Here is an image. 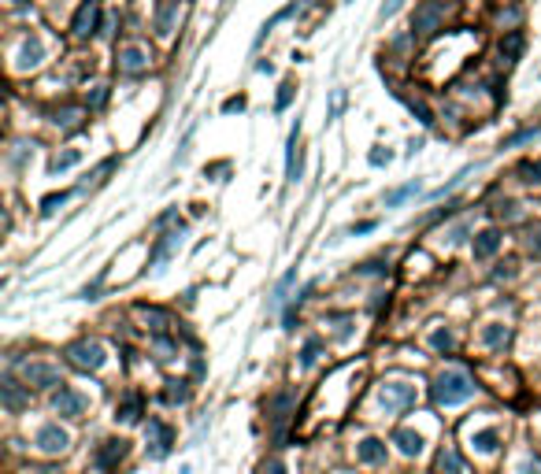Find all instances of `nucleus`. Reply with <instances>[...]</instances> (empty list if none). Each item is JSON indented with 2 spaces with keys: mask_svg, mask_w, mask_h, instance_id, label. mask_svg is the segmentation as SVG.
Wrapping results in <instances>:
<instances>
[{
  "mask_svg": "<svg viewBox=\"0 0 541 474\" xmlns=\"http://www.w3.org/2000/svg\"><path fill=\"white\" fill-rule=\"evenodd\" d=\"M400 8H404V0H386V4L378 8V19H389V15H397Z\"/></svg>",
  "mask_w": 541,
  "mask_h": 474,
  "instance_id": "nucleus-37",
  "label": "nucleus"
},
{
  "mask_svg": "<svg viewBox=\"0 0 541 474\" xmlns=\"http://www.w3.org/2000/svg\"><path fill=\"white\" fill-rule=\"evenodd\" d=\"M471 393H474V385L467 378V371H460V367L441 371L434 378V404H441V407H452V404L467 401Z\"/></svg>",
  "mask_w": 541,
  "mask_h": 474,
  "instance_id": "nucleus-1",
  "label": "nucleus"
},
{
  "mask_svg": "<svg viewBox=\"0 0 541 474\" xmlns=\"http://www.w3.org/2000/svg\"><path fill=\"white\" fill-rule=\"evenodd\" d=\"M415 193H419V178L404 182V186H397V189H389L386 193V208H397V204H404L408 197H415Z\"/></svg>",
  "mask_w": 541,
  "mask_h": 474,
  "instance_id": "nucleus-22",
  "label": "nucleus"
},
{
  "mask_svg": "<svg viewBox=\"0 0 541 474\" xmlns=\"http://www.w3.org/2000/svg\"><path fill=\"white\" fill-rule=\"evenodd\" d=\"M378 404H382L386 412H404V407L415 404V385H408V382H382V389H378Z\"/></svg>",
  "mask_w": 541,
  "mask_h": 474,
  "instance_id": "nucleus-3",
  "label": "nucleus"
},
{
  "mask_svg": "<svg viewBox=\"0 0 541 474\" xmlns=\"http://www.w3.org/2000/svg\"><path fill=\"white\" fill-rule=\"evenodd\" d=\"M52 123H56L60 130H67V134L82 130V107H60V112L52 115Z\"/></svg>",
  "mask_w": 541,
  "mask_h": 474,
  "instance_id": "nucleus-19",
  "label": "nucleus"
},
{
  "mask_svg": "<svg viewBox=\"0 0 541 474\" xmlns=\"http://www.w3.org/2000/svg\"><path fill=\"white\" fill-rule=\"evenodd\" d=\"M0 393H4V407L8 412H19V407L26 404V396H23V389L12 382V378H4V385H0Z\"/></svg>",
  "mask_w": 541,
  "mask_h": 474,
  "instance_id": "nucleus-25",
  "label": "nucleus"
},
{
  "mask_svg": "<svg viewBox=\"0 0 541 474\" xmlns=\"http://www.w3.org/2000/svg\"><path fill=\"white\" fill-rule=\"evenodd\" d=\"M293 93H297V85H293V82H282V89H278V100H275V112H286V107L293 104Z\"/></svg>",
  "mask_w": 541,
  "mask_h": 474,
  "instance_id": "nucleus-34",
  "label": "nucleus"
},
{
  "mask_svg": "<svg viewBox=\"0 0 541 474\" xmlns=\"http://www.w3.org/2000/svg\"><path fill=\"white\" fill-rule=\"evenodd\" d=\"M78 159H82V152H78V148H67V152H60L56 159H52V164H49V170H52V175H63V170H71L74 164H78Z\"/></svg>",
  "mask_w": 541,
  "mask_h": 474,
  "instance_id": "nucleus-27",
  "label": "nucleus"
},
{
  "mask_svg": "<svg viewBox=\"0 0 541 474\" xmlns=\"http://www.w3.org/2000/svg\"><path fill=\"white\" fill-rule=\"evenodd\" d=\"M441 19H445V4H438V0H423V4L415 8V19H412V30L415 34H434L441 26Z\"/></svg>",
  "mask_w": 541,
  "mask_h": 474,
  "instance_id": "nucleus-5",
  "label": "nucleus"
},
{
  "mask_svg": "<svg viewBox=\"0 0 541 474\" xmlns=\"http://www.w3.org/2000/svg\"><path fill=\"white\" fill-rule=\"evenodd\" d=\"M41 60H45V45H41V37H26L23 45H19L15 67L19 71H34V67H41Z\"/></svg>",
  "mask_w": 541,
  "mask_h": 474,
  "instance_id": "nucleus-10",
  "label": "nucleus"
},
{
  "mask_svg": "<svg viewBox=\"0 0 541 474\" xmlns=\"http://www.w3.org/2000/svg\"><path fill=\"white\" fill-rule=\"evenodd\" d=\"M175 219H178V211H175V208H167L164 215H156V222H153V226H167V222H175Z\"/></svg>",
  "mask_w": 541,
  "mask_h": 474,
  "instance_id": "nucleus-39",
  "label": "nucleus"
},
{
  "mask_svg": "<svg viewBox=\"0 0 541 474\" xmlns=\"http://www.w3.org/2000/svg\"><path fill=\"white\" fill-rule=\"evenodd\" d=\"M463 234H467V226H456V230H449L445 237H449V245H460V241H463Z\"/></svg>",
  "mask_w": 541,
  "mask_h": 474,
  "instance_id": "nucleus-41",
  "label": "nucleus"
},
{
  "mask_svg": "<svg viewBox=\"0 0 541 474\" xmlns=\"http://www.w3.org/2000/svg\"><path fill=\"white\" fill-rule=\"evenodd\" d=\"M164 396H167V404H186L189 401V382L186 378H167Z\"/></svg>",
  "mask_w": 541,
  "mask_h": 474,
  "instance_id": "nucleus-24",
  "label": "nucleus"
},
{
  "mask_svg": "<svg viewBox=\"0 0 541 474\" xmlns=\"http://www.w3.org/2000/svg\"><path fill=\"white\" fill-rule=\"evenodd\" d=\"M393 445L404 452V456H419V452H423V437H419L415 430H404V426H400L397 434H393Z\"/></svg>",
  "mask_w": 541,
  "mask_h": 474,
  "instance_id": "nucleus-17",
  "label": "nucleus"
},
{
  "mask_svg": "<svg viewBox=\"0 0 541 474\" xmlns=\"http://www.w3.org/2000/svg\"><path fill=\"white\" fill-rule=\"evenodd\" d=\"M148 67V56H145V49H137V45H126L123 52H119V71L123 74H137V71H145Z\"/></svg>",
  "mask_w": 541,
  "mask_h": 474,
  "instance_id": "nucleus-14",
  "label": "nucleus"
},
{
  "mask_svg": "<svg viewBox=\"0 0 541 474\" xmlns=\"http://www.w3.org/2000/svg\"><path fill=\"white\" fill-rule=\"evenodd\" d=\"M297 137H300V123L289 130V141H286V182L300 178V145H297Z\"/></svg>",
  "mask_w": 541,
  "mask_h": 474,
  "instance_id": "nucleus-13",
  "label": "nucleus"
},
{
  "mask_svg": "<svg viewBox=\"0 0 541 474\" xmlns=\"http://www.w3.org/2000/svg\"><path fill=\"white\" fill-rule=\"evenodd\" d=\"M245 107V96H230V100L223 104V112H241Z\"/></svg>",
  "mask_w": 541,
  "mask_h": 474,
  "instance_id": "nucleus-40",
  "label": "nucleus"
},
{
  "mask_svg": "<svg viewBox=\"0 0 541 474\" xmlns=\"http://www.w3.org/2000/svg\"><path fill=\"white\" fill-rule=\"evenodd\" d=\"M34 445H37V452H45V456H63L67 445H71V434L60 423H45V426L37 430Z\"/></svg>",
  "mask_w": 541,
  "mask_h": 474,
  "instance_id": "nucleus-4",
  "label": "nucleus"
},
{
  "mask_svg": "<svg viewBox=\"0 0 541 474\" xmlns=\"http://www.w3.org/2000/svg\"><path fill=\"white\" fill-rule=\"evenodd\" d=\"M126 448H130V445H126L123 437H119V441H101V448H96V467H101V471H112L115 463L126 456Z\"/></svg>",
  "mask_w": 541,
  "mask_h": 474,
  "instance_id": "nucleus-11",
  "label": "nucleus"
},
{
  "mask_svg": "<svg viewBox=\"0 0 541 474\" xmlns=\"http://www.w3.org/2000/svg\"><path fill=\"white\" fill-rule=\"evenodd\" d=\"M501 249V234L493 230V226H486V230L474 234V245H471V252H474V260H490V256Z\"/></svg>",
  "mask_w": 541,
  "mask_h": 474,
  "instance_id": "nucleus-12",
  "label": "nucleus"
},
{
  "mask_svg": "<svg viewBox=\"0 0 541 474\" xmlns=\"http://www.w3.org/2000/svg\"><path fill=\"white\" fill-rule=\"evenodd\" d=\"M141 319H145V322H153V333H164V326L171 322L160 308H141Z\"/></svg>",
  "mask_w": 541,
  "mask_h": 474,
  "instance_id": "nucleus-33",
  "label": "nucleus"
},
{
  "mask_svg": "<svg viewBox=\"0 0 541 474\" xmlns=\"http://www.w3.org/2000/svg\"><path fill=\"white\" fill-rule=\"evenodd\" d=\"M430 344H434V349H438V352H452V344H456V341H452V330H445V326H438L434 333H430Z\"/></svg>",
  "mask_w": 541,
  "mask_h": 474,
  "instance_id": "nucleus-32",
  "label": "nucleus"
},
{
  "mask_svg": "<svg viewBox=\"0 0 541 474\" xmlns=\"http://www.w3.org/2000/svg\"><path fill=\"white\" fill-rule=\"evenodd\" d=\"M319 349H323V341L319 337H308L304 349H300V367H311V363L319 360Z\"/></svg>",
  "mask_w": 541,
  "mask_h": 474,
  "instance_id": "nucleus-31",
  "label": "nucleus"
},
{
  "mask_svg": "<svg viewBox=\"0 0 541 474\" xmlns=\"http://www.w3.org/2000/svg\"><path fill=\"white\" fill-rule=\"evenodd\" d=\"M85 407H89V401L78 393V389H71V385H60V393L52 396V412L56 415H67V419H78Z\"/></svg>",
  "mask_w": 541,
  "mask_h": 474,
  "instance_id": "nucleus-6",
  "label": "nucleus"
},
{
  "mask_svg": "<svg viewBox=\"0 0 541 474\" xmlns=\"http://www.w3.org/2000/svg\"><path fill=\"white\" fill-rule=\"evenodd\" d=\"M356 459L360 463H386V441H378V437H367L360 441V448H356Z\"/></svg>",
  "mask_w": 541,
  "mask_h": 474,
  "instance_id": "nucleus-15",
  "label": "nucleus"
},
{
  "mask_svg": "<svg viewBox=\"0 0 541 474\" xmlns=\"http://www.w3.org/2000/svg\"><path fill=\"white\" fill-rule=\"evenodd\" d=\"M23 378L26 385H34V389H49V385L60 382V371L52 367V363H41V360H30L23 367Z\"/></svg>",
  "mask_w": 541,
  "mask_h": 474,
  "instance_id": "nucleus-8",
  "label": "nucleus"
},
{
  "mask_svg": "<svg viewBox=\"0 0 541 474\" xmlns=\"http://www.w3.org/2000/svg\"><path fill=\"white\" fill-rule=\"evenodd\" d=\"M434 474H463V459H460V452L456 448H441L438 452V459H434Z\"/></svg>",
  "mask_w": 541,
  "mask_h": 474,
  "instance_id": "nucleus-16",
  "label": "nucleus"
},
{
  "mask_svg": "<svg viewBox=\"0 0 541 474\" xmlns=\"http://www.w3.org/2000/svg\"><path fill=\"white\" fill-rule=\"evenodd\" d=\"M471 445L479 448V452H493L497 445H501V430H497V426H486V430H479V434L471 437Z\"/></svg>",
  "mask_w": 541,
  "mask_h": 474,
  "instance_id": "nucleus-23",
  "label": "nucleus"
},
{
  "mask_svg": "<svg viewBox=\"0 0 541 474\" xmlns=\"http://www.w3.org/2000/svg\"><path fill=\"white\" fill-rule=\"evenodd\" d=\"M175 15H178V0H164V4H160V12H156V34H160V37L171 34V23H175Z\"/></svg>",
  "mask_w": 541,
  "mask_h": 474,
  "instance_id": "nucleus-20",
  "label": "nucleus"
},
{
  "mask_svg": "<svg viewBox=\"0 0 541 474\" xmlns=\"http://www.w3.org/2000/svg\"><path fill=\"white\" fill-rule=\"evenodd\" d=\"M538 134H541V123H538V126H526V130H519V134H512V137H504L501 148H515V145H523V141H534Z\"/></svg>",
  "mask_w": 541,
  "mask_h": 474,
  "instance_id": "nucleus-29",
  "label": "nucleus"
},
{
  "mask_svg": "<svg viewBox=\"0 0 541 474\" xmlns=\"http://www.w3.org/2000/svg\"><path fill=\"white\" fill-rule=\"evenodd\" d=\"M96 15H101V4L96 0H85V4L74 12V23H71V34L78 37V41H85L96 30Z\"/></svg>",
  "mask_w": 541,
  "mask_h": 474,
  "instance_id": "nucleus-9",
  "label": "nucleus"
},
{
  "mask_svg": "<svg viewBox=\"0 0 541 474\" xmlns=\"http://www.w3.org/2000/svg\"><path fill=\"white\" fill-rule=\"evenodd\" d=\"M115 419H123V423H137V419H141V396H126V401L119 404Z\"/></svg>",
  "mask_w": 541,
  "mask_h": 474,
  "instance_id": "nucleus-26",
  "label": "nucleus"
},
{
  "mask_svg": "<svg viewBox=\"0 0 541 474\" xmlns=\"http://www.w3.org/2000/svg\"><path fill=\"white\" fill-rule=\"evenodd\" d=\"M63 356H67V363H71V367H78V371H101L104 360H108L104 344L101 341H89V337L67 344V352H63Z\"/></svg>",
  "mask_w": 541,
  "mask_h": 474,
  "instance_id": "nucleus-2",
  "label": "nucleus"
},
{
  "mask_svg": "<svg viewBox=\"0 0 541 474\" xmlns=\"http://www.w3.org/2000/svg\"><path fill=\"white\" fill-rule=\"evenodd\" d=\"M171 445H175V434H171L167 423H160V419H148V456L153 459H164Z\"/></svg>",
  "mask_w": 541,
  "mask_h": 474,
  "instance_id": "nucleus-7",
  "label": "nucleus"
},
{
  "mask_svg": "<svg viewBox=\"0 0 541 474\" xmlns=\"http://www.w3.org/2000/svg\"><path fill=\"white\" fill-rule=\"evenodd\" d=\"M526 249L534 252V256H541V222L526 226Z\"/></svg>",
  "mask_w": 541,
  "mask_h": 474,
  "instance_id": "nucleus-35",
  "label": "nucleus"
},
{
  "mask_svg": "<svg viewBox=\"0 0 541 474\" xmlns=\"http://www.w3.org/2000/svg\"><path fill=\"white\" fill-rule=\"evenodd\" d=\"M519 52H523V34H519V30H512V34L501 41V56H504V60H515Z\"/></svg>",
  "mask_w": 541,
  "mask_h": 474,
  "instance_id": "nucleus-28",
  "label": "nucleus"
},
{
  "mask_svg": "<svg viewBox=\"0 0 541 474\" xmlns=\"http://www.w3.org/2000/svg\"><path fill=\"white\" fill-rule=\"evenodd\" d=\"M178 230H182V226H178ZM178 230H175V234H164V237H160V241H156V249H153V260H148V263L156 267V271H160V263H164L167 256H171V249H175V245H178Z\"/></svg>",
  "mask_w": 541,
  "mask_h": 474,
  "instance_id": "nucleus-21",
  "label": "nucleus"
},
{
  "mask_svg": "<svg viewBox=\"0 0 541 474\" xmlns=\"http://www.w3.org/2000/svg\"><path fill=\"white\" fill-rule=\"evenodd\" d=\"M508 341H512V330H508L504 322H490V326L482 330V344H490V349H504Z\"/></svg>",
  "mask_w": 541,
  "mask_h": 474,
  "instance_id": "nucleus-18",
  "label": "nucleus"
},
{
  "mask_svg": "<svg viewBox=\"0 0 541 474\" xmlns=\"http://www.w3.org/2000/svg\"><path fill=\"white\" fill-rule=\"evenodd\" d=\"M12 4H19V0H12Z\"/></svg>",
  "mask_w": 541,
  "mask_h": 474,
  "instance_id": "nucleus-45",
  "label": "nucleus"
},
{
  "mask_svg": "<svg viewBox=\"0 0 541 474\" xmlns=\"http://www.w3.org/2000/svg\"><path fill=\"white\" fill-rule=\"evenodd\" d=\"M367 159H371V164H375V167H382V164H389V152H378V148H375V152H371V156H367Z\"/></svg>",
  "mask_w": 541,
  "mask_h": 474,
  "instance_id": "nucleus-42",
  "label": "nucleus"
},
{
  "mask_svg": "<svg viewBox=\"0 0 541 474\" xmlns=\"http://www.w3.org/2000/svg\"><path fill=\"white\" fill-rule=\"evenodd\" d=\"M412 112L419 115V123H423V126H430V123H434V115H430V107H427L423 100H412Z\"/></svg>",
  "mask_w": 541,
  "mask_h": 474,
  "instance_id": "nucleus-36",
  "label": "nucleus"
},
{
  "mask_svg": "<svg viewBox=\"0 0 541 474\" xmlns=\"http://www.w3.org/2000/svg\"><path fill=\"white\" fill-rule=\"evenodd\" d=\"M497 215H501V219H515V204H512V200L497 204Z\"/></svg>",
  "mask_w": 541,
  "mask_h": 474,
  "instance_id": "nucleus-38",
  "label": "nucleus"
},
{
  "mask_svg": "<svg viewBox=\"0 0 541 474\" xmlns=\"http://www.w3.org/2000/svg\"><path fill=\"white\" fill-rule=\"evenodd\" d=\"M67 200H71V193H49V197L41 200V215H56Z\"/></svg>",
  "mask_w": 541,
  "mask_h": 474,
  "instance_id": "nucleus-30",
  "label": "nucleus"
},
{
  "mask_svg": "<svg viewBox=\"0 0 541 474\" xmlns=\"http://www.w3.org/2000/svg\"><path fill=\"white\" fill-rule=\"evenodd\" d=\"M104 100H108V89H96V93L89 96V107H101Z\"/></svg>",
  "mask_w": 541,
  "mask_h": 474,
  "instance_id": "nucleus-43",
  "label": "nucleus"
},
{
  "mask_svg": "<svg viewBox=\"0 0 541 474\" xmlns=\"http://www.w3.org/2000/svg\"><path fill=\"white\" fill-rule=\"evenodd\" d=\"M367 230H375V222H356L352 226V234H367Z\"/></svg>",
  "mask_w": 541,
  "mask_h": 474,
  "instance_id": "nucleus-44",
  "label": "nucleus"
}]
</instances>
